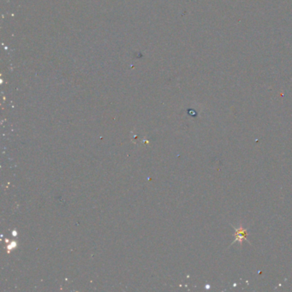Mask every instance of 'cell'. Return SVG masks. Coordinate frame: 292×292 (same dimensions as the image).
<instances>
[{
  "label": "cell",
  "mask_w": 292,
  "mask_h": 292,
  "mask_svg": "<svg viewBox=\"0 0 292 292\" xmlns=\"http://www.w3.org/2000/svg\"><path fill=\"white\" fill-rule=\"evenodd\" d=\"M235 241L233 242V243H235V242H239L240 243H242L243 241H248L247 239V230L243 229V227L240 228H235ZM249 242V241H248Z\"/></svg>",
  "instance_id": "cell-1"
}]
</instances>
